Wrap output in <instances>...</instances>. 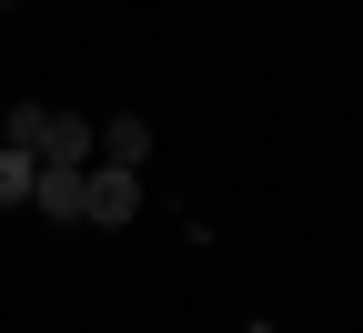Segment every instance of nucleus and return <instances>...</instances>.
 Here are the masks:
<instances>
[{
	"mask_svg": "<svg viewBox=\"0 0 363 333\" xmlns=\"http://www.w3.org/2000/svg\"><path fill=\"white\" fill-rule=\"evenodd\" d=\"M131 212H142V172H131V162H81V222L121 232Z\"/></svg>",
	"mask_w": 363,
	"mask_h": 333,
	"instance_id": "obj_1",
	"label": "nucleus"
},
{
	"mask_svg": "<svg viewBox=\"0 0 363 333\" xmlns=\"http://www.w3.org/2000/svg\"><path fill=\"white\" fill-rule=\"evenodd\" d=\"M30 202L51 212V222H81V162H40L30 172Z\"/></svg>",
	"mask_w": 363,
	"mask_h": 333,
	"instance_id": "obj_2",
	"label": "nucleus"
},
{
	"mask_svg": "<svg viewBox=\"0 0 363 333\" xmlns=\"http://www.w3.org/2000/svg\"><path fill=\"white\" fill-rule=\"evenodd\" d=\"M101 152L142 172V162H152V131H142V111H121V121H101Z\"/></svg>",
	"mask_w": 363,
	"mask_h": 333,
	"instance_id": "obj_3",
	"label": "nucleus"
},
{
	"mask_svg": "<svg viewBox=\"0 0 363 333\" xmlns=\"http://www.w3.org/2000/svg\"><path fill=\"white\" fill-rule=\"evenodd\" d=\"M30 172H40V162H30V152H11V141H0V212H21V202H30Z\"/></svg>",
	"mask_w": 363,
	"mask_h": 333,
	"instance_id": "obj_4",
	"label": "nucleus"
}]
</instances>
